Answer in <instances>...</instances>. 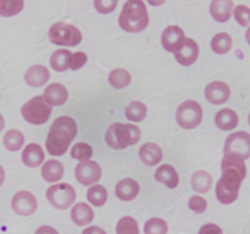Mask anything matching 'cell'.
Instances as JSON below:
<instances>
[{"label":"cell","mask_w":250,"mask_h":234,"mask_svg":"<svg viewBox=\"0 0 250 234\" xmlns=\"http://www.w3.org/2000/svg\"><path fill=\"white\" fill-rule=\"evenodd\" d=\"M221 168L222 177L216 184V196L222 204H232L238 197L241 183L246 178V163L243 158L225 155Z\"/></svg>","instance_id":"1"},{"label":"cell","mask_w":250,"mask_h":234,"mask_svg":"<svg viewBox=\"0 0 250 234\" xmlns=\"http://www.w3.org/2000/svg\"><path fill=\"white\" fill-rule=\"evenodd\" d=\"M77 134V124L68 116H61L51 124L45 148L50 155L61 156L67 151L68 146Z\"/></svg>","instance_id":"2"},{"label":"cell","mask_w":250,"mask_h":234,"mask_svg":"<svg viewBox=\"0 0 250 234\" xmlns=\"http://www.w3.org/2000/svg\"><path fill=\"white\" fill-rule=\"evenodd\" d=\"M148 22V11L142 0H129L124 5L119 17V24L124 31L138 33L146 28Z\"/></svg>","instance_id":"3"},{"label":"cell","mask_w":250,"mask_h":234,"mask_svg":"<svg viewBox=\"0 0 250 234\" xmlns=\"http://www.w3.org/2000/svg\"><path fill=\"white\" fill-rule=\"evenodd\" d=\"M107 145L116 150H122L129 145H134L141 139V131L133 124L112 123L107 128L106 136Z\"/></svg>","instance_id":"4"},{"label":"cell","mask_w":250,"mask_h":234,"mask_svg":"<svg viewBox=\"0 0 250 234\" xmlns=\"http://www.w3.org/2000/svg\"><path fill=\"white\" fill-rule=\"evenodd\" d=\"M51 105L48 104L44 97H34L22 106L21 114L27 122L32 124H43L51 115Z\"/></svg>","instance_id":"5"},{"label":"cell","mask_w":250,"mask_h":234,"mask_svg":"<svg viewBox=\"0 0 250 234\" xmlns=\"http://www.w3.org/2000/svg\"><path fill=\"white\" fill-rule=\"evenodd\" d=\"M49 39L53 44L62 46H75L82 40V33L77 27L65 22L54 23L49 29Z\"/></svg>","instance_id":"6"},{"label":"cell","mask_w":250,"mask_h":234,"mask_svg":"<svg viewBox=\"0 0 250 234\" xmlns=\"http://www.w3.org/2000/svg\"><path fill=\"white\" fill-rule=\"evenodd\" d=\"M203 118V109L194 100H187L178 106L176 121L182 128L193 129L199 126Z\"/></svg>","instance_id":"7"},{"label":"cell","mask_w":250,"mask_h":234,"mask_svg":"<svg viewBox=\"0 0 250 234\" xmlns=\"http://www.w3.org/2000/svg\"><path fill=\"white\" fill-rule=\"evenodd\" d=\"M46 197L55 209L65 210L75 202L76 192L67 183H60L49 188L46 192Z\"/></svg>","instance_id":"8"},{"label":"cell","mask_w":250,"mask_h":234,"mask_svg":"<svg viewBox=\"0 0 250 234\" xmlns=\"http://www.w3.org/2000/svg\"><path fill=\"white\" fill-rule=\"evenodd\" d=\"M225 155L234 157H250V134L247 132H236L229 136L225 143Z\"/></svg>","instance_id":"9"},{"label":"cell","mask_w":250,"mask_h":234,"mask_svg":"<svg viewBox=\"0 0 250 234\" xmlns=\"http://www.w3.org/2000/svg\"><path fill=\"white\" fill-rule=\"evenodd\" d=\"M76 179L83 185H92L102 177V168L95 161L78 163L75 170Z\"/></svg>","instance_id":"10"},{"label":"cell","mask_w":250,"mask_h":234,"mask_svg":"<svg viewBox=\"0 0 250 234\" xmlns=\"http://www.w3.org/2000/svg\"><path fill=\"white\" fill-rule=\"evenodd\" d=\"M37 199L32 193L22 190L12 197V209L17 214L29 216L37 210Z\"/></svg>","instance_id":"11"},{"label":"cell","mask_w":250,"mask_h":234,"mask_svg":"<svg viewBox=\"0 0 250 234\" xmlns=\"http://www.w3.org/2000/svg\"><path fill=\"white\" fill-rule=\"evenodd\" d=\"M198 55H199L198 44L193 39L189 38H186L182 45L180 46V49L175 53L176 60L183 66L193 65L197 61Z\"/></svg>","instance_id":"12"},{"label":"cell","mask_w":250,"mask_h":234,"mask_svg":"<svg viewBox=\"0 0 250 234\" xmlns=\"http://www.w3.org/2000/svg\"><path fill=\"white\" fill-rule=\"evenodd\" d=\"M185 33L178 26H168L161 36V43L167 51L176 53L185 41Z\"/></svg>","instance_id":"13"},{"label":"cell","mask_w":250,"mask_h":234,"mask_svg":"<svg viewBox=\"0 0 250 234\" xmlns=\"http://www.w3.org/2000/svg\"><path fill=\"white\" fill-rule=\"evenodd\" d=\"M231 95L229 87L224 82H212L205 88V98L211 104L221 105L229 100Z\"/></svg>","instance_id":"14"},{"label":"cell","mask_w":250,"mask_h":234,"mask_svg":"<svg viewBox=\"0 0 250 234\" xmlns=\"http://www.w3.org/2000/svg\"><path fill=\"white\" fill-rule=\"evenodd\" d=\"M43 97L51 106H60V105L65 104L67 100L68 92L62 84L53 83V84L48 85V88H45Z\"/></svg>","instance_id":"15"},{"label":"cell","mask_w":250,"mask_h":234,"mask_svg":"<svg viewBox=\"0 0 250 234\" xmlns=\"http://www.w3.org/2000/svg\"><path fill=\"white\" fill-rule=\"evenodd\" d=\"M50 73L48 68L42 65H34L29 67L24 73V80L31 87H42L49 80Z\"/></svg>","instance_id":"16"},{"label":"cell","mask_w":250,"mask_h":234,"mask_svg":"<svg viewBox=\"0 0 250 234\" xmlns=\"http://www.w3.org/2000/svg\"><path fill=\"white\" fill-rule=\"evenodd\" d=\"M210 12L217 22H226L233 14V1L231 0H214L210 4Z\"/></svg>","instance_id":"17"},{"label":"cell","mask_w":250,"mask_h":234,"mask_svg":"<svg viewBox=\"0 0 250 234\" xmlns=\"http://www.w3.org/2000/svg\"><path fill=\"white\" fill-rule=\"evenodd\" d=\"M139 157L146 166H155L163 160V150L155 143H146L139 150Z\"/></svg>","instance_id":"18"},{"label":"cell","mask_w":250,"mask_h":234,"mask_svg":"<svg viewBox=\"0 0 250 234\" xmlns=\"http://www.w3.org/2000/svg\"><path fill=\"white\" fill-rule=\"evenodd\" d=\"M115 193H116L119 199L124 200V201H131L138 195L139 184L134 179H131V178L122 179L121 182L117 183Z\"/></svg>","instance_id":"19"},{"label":"cell","mask_w":250,"mask_h":234,"mask_svg":"<svg viewBox=\"0 0 250 234\" xmlns=\"http://www.w3.org/2000/svg\"><path fill=\"white\" fill-rule=\"evenodd\" d=\"M22 161L28 167H38L44 161V151L38 144H28L22 153Z\"/></svg>","instance_id":"20"},{"label":"cell","mask_w":250,"mask_h":234,"mask_svg":"<svg viewBox=\"0 0 250 234\" xmlns=\"http://www.w3.org/2000/svg\"><path fill=\"white\" fill-rule=\"evenodd\" d=\"M71 216H72V221L77 226H87L93 221L94 212L89 205L84 204V202H78L77 205L73 206Z\"/></svg>","instance_id":"21"},{"label":"cell","mask_w":250,"mask_h":234,"mask_svg":"<svg viewBox=\"0 0 250 234\" xmlns=\"http://www.w3.org/2000/svg\"><path fill=\"white\" fill-rule=\"evenodd\" d=\"M42 176L49 183L58 182L63 176V165L58 160H48L42 167Z\"/></svg>","instance_id":"22"},{"label":"cell","mask_w":250,"mask_h":234,"mask_svg":"<svg viewBox=\"0 0 250 234\" xmlns=\"http://www.w3.org/2000/svg\"><path fill=\"white\" fill-rule=\"evenodd\" d=\"M155 179L168 188H176L178 185V175L175 167L171 165H163L156 170Z\"/></svg>","instance_id":"23"},{"label":"cell","mask_w":250,"mask_h":234,"mask_svg":"<svg viewBox=\"0 0 250 234\" xmlns=\"http://www.w3.org/2000/svg\"><path fill=\"white\" fill-rule=\"evenodd\" d=\"M215 123L222 131H231L238 124V116L231 109H224L217 112L215 117Z\"/></svg>","instance_id":"24"},{"label":"cell","mask_w":250,"mask_h":234,"mask_svg":"<svg viewBox=\"0 0 250 234\" xmlns=\"http://www.w3.org/2000/svg\"><path fill=\"white\" fill-rule=\"evenodd\" d=\"M212 187V177L207 171H197L192 177V188L197 193H208Z\"/></svg>","instance_id":"25"},{"label":"cell","mask_w":250,"mask_h":234,"mask_svg":"<svg viewBox=\"0 0 250 234\" xmlns=\"http://www.w3.org/2000/svg\"><path fill=\"white\" fill-rule=\"evenodd\" d=\"M72 56L70 50L66 49H60V50L55 51L50 58V66L58 72H63L68 68L70 65V58Z\"/></svg>","instance_id":"26"},{"label":"cell","mask_w":250,"mask_h":234,"mask_svg":"<svg viewBox=\"0 0 250 234\" xmlns=\"http://www.w3.org/2000/svg\"><path fill=\"white\" fill-rule=\"evenodd\" d=\"M24 136L17 129H10L4 136V145L7 150L17 151L23 146Z\"/></svg>","instance_id":"27"},{"label":"cell","mask_w":250,"mask_h":234,"mask_svg":"<svg viewBox=\"0 0 250 234\" xmlns=\"http://www.w3.org/2000/svg\"><path fill=\"white\" fill-rule=\"evenodd\" d=\"M109 82L115 89H122L131 83V75L125 68H116L110 72Z\"/></svg>","instance_id":"28"},{"label":"cell","mask_w":250,"mask_h":234,"mask_svg":"<svg viewBox=\"0 0 250 234\" xmlns=\"http://www.w3.org/2000/svg\"><path fill=\"white\" fill-rule=\"evenodd\" d=\"M126 117L129 121L141 122L146 116V106L141 101H132L125 110Z\"/></svg>","instance_id":"29"},{"label":"cell","mask_w":250,"mask_h":234,"mask_svg":"<svg viewBox=\"0 0 250 234\" xmlns=\"http://www.w3.org/2000/svg\"><path fill=\"white\" fill-rule=\"evenodd\" d=\"M211 48L216 54H226L232 48V38L227 33H217L211 40Z\"/></svg>","instance_id":"30"},{"label":"cell","mask_w":250,"mask_h":234,"mask_svg":"<svg viewBox=\"0 0 250 234\" xmlns=\"http://www.w3.org/2000/svg\"><path fill=\"white\" fill-rule=\"evenodd\" d=\"M88 201L94 206H103L107 200V192L103 185H93L87 193Z\"/></svg>","instance_id":"31"},{"label":"cell","mask_w":250,"mask_h":234,"mask_svg":"<svg viewBox=\"0 0 250 234\" xmlns=\"http://www.w3.org/2000/svg\"><path fill=\"white\" fill-rule=\"evenodd\" d=\"M22 0H0V15L4 17H10L17 15L23 9Z\"/></svg>","instance_id":"32"},{"label":"cell","mask_w":250,"mask_h":234,"mask_svg":"<svg viewBox=\"0 0 250 234\" xmlns=\"http://www.w3.org/2000/svg\"><path fill=\"white\" fill-rule=\"evenodd\" d=\"M117 234H139L138 223L132 217H122L116 224Z\"/></svg>","instance_id":"33"},{"label":"cell","mask_w":250,"mask_h":234,"mask_svg":"<svg viewBox=\"0 0 250 234\" xmlns=\"http://www.w3.org/2000/svg\"><path fill=\"white\" fill-rule=\"evenodd\" d=\"M93 155V149L85 143H77L71 150V156L81 162H87Z\"/></svg>","instance_id":"34"},{"label":"cell","mask_w":250,"mask_h":234,"mask_svg":"<svg viewBox=\"0 0 250 234\" xmlns=\"http://www.w3.org/2000/svg\"><path fill=\"white\" fill-rule=\"evenodd\" d=\"M146 234H166L167 233V223L161 218H150L144 226Z\"/></svg>","instance_id":"35"},{"label":"cell","mask_w":250,"mask_h":234,"mask_svg":"<svg viewBox=\"0 0 250 234\" xmlns=\"http://www.w3.org/2000/svg\"><path fill=\"white\" fill-rule=\"evenodd\" d=\"M234 17L241 26L250 27V9L248 6L238 5L234 10Z\"/></svg>","instance_id":"36"},{"label":"cell","mask_w":250,"mask_h":234,"mask_svg":"<svg viewBox=\"0 0 250 234\" xmlns=\"http://www.w3.org/2000/svg\"><path fill=\"white\" fill-rule=\"evenodd\" d=\"M94 6L100 14H110L117 6V0H95Z\"/></svg>","instance_id":"37"},{"label":"cell","mask_w":250,"mask_h":234,"mask_svg":"<svg viewBox=\"0 0 250 234\" xmlns=\"http://www.w3.org/2000/svg\"><path fill=\"white\" fill-rule=\"evenodd\" d=\"M189 209L193 210L195 214H203L207 210V200L199 195H194L189 199Z\"/></svg>","instance_id":"38"},{"label":"cell","mask_w":250,"mask_h":234,"mask_svg":"<svg viewBox=\"0 0 250 234\" xmlns=\"http://www.w3.org/2000/svg\"><path fill=\"white\" fill-rule=\"evenodd\" d=\"M87 55L82 51H77V53L72 54L70 58V65H68V68L71 70H80L81 67L84 66V63L87 62Z\"/></svg>","instance_id":"39"},{"label":"cell","mask_w":250,"mask_h":234,"mask_svg":"<svg viewBox=\"0 0 250 234\" xmlns=\"http://www.w3.org/2000/svg\"><path fill=\"white\" fill-rule=\"evenodd\" d=\"M199 234H222V229L216 224L208 223L200 228Z\"/></svg>","instance_id":"40"},{"label":"cell","mask_w":250,"mask_h":234,"mask_svg":"<svg viewBox=\"0 0 250 234\" xmlns=\"http://www.w3.org/2000/svg\"><path fill=\"white\" fill-rule=\"evenodd\" d=\"M36 234H59L56 232V229H54L53 227H48V226H43L41 228L37 229Z\"/></svg>","instance_id":"41"},{"label":"cell","mask_w":250,"mask_h":234,"mask_svg":"<svg viewBox=\"0 0 250 234\" xmlns=\"http://www.w3.org/2000/svg\"><path fill=\"white\" fill-rule=\"evenodd\" d=\"M82 234H106L104 229L99 228V227H88L87 229L83 231Z\"/></svg>","instance_id":"42"},{"label":"cell","mask_w":250,"mask_h":234,"mask_svg":"<svg viewBox=\"0 0 250 234\" xmlns=\"http://www.w3.org/2000/svg\"><path fill=\"white\" fill-rule=\"evenodd\" d=\"M4 177H5L4 170H2V167L0 166V185H1L2 182H4Z\"/></svg>","instance_id":"43"},{"label":"cell","mask_w":250,"mask_h":234,"mask_svg":"<svg viewBox=\"0 0 250 234\" xmlns=\"http://www.w3.org/2000/svg\"><path fill=\"white\" fill-rule=\"evenodd\" d=\"M4 127H5V121H4V117H2L1 115H0V132H1L2 129H4Z\"/></svg>","instance_id":"44"},{"label":"cell","mask_w":250,"mask_h":234,"mask_svg":"<svg viewBox=\"0 0 250 234\" xmlns=\"http://www.w3.org/2000/svg\"><path fill=\"white\" fill-rule=\"evenodd\" d=\"M246 38H247V41H248V43L250 44V28L248 29V31H247V33H246Z\"/></svg>","instance_id":"45"},{"label":"cell","mask_w":250,"mask_h":234,"mask_svg":"<svg viewBox=\"0 0 250 234\" xmlns=\"http://www.w3.org/2000/svg\"><path fill=\"white\" fill-rule=\"evenodd\" d=\"M249 124H250V114H249Z\"/></svg>","instance_id":"46"}]
</instances>
